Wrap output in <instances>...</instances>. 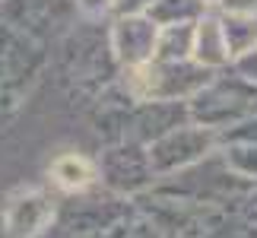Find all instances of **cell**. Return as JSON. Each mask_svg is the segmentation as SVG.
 Wrapping results in <instances>:
<instances>
[{
    "mask_svg": "<svg viewBox=\"0 0 257 238\" xmlns=\"http://www.w3.org/2000/svg\"><path fill=\"white\" fill-rule=\"evenodd\" d=\"M51 181L67 194H83L98 181V168L92 159H86L83 153H61L48 168Z\"/></svg>",
    "mask_w": 257,
    "mask_h": 238,
    "instance_id": "obj_10",
    "label": "cell"
},
{
    "mask_svg": "<svg viewBox=\"0 0 257 238\" xmlns=\"http://www.w3.org/2000/svg\"><path fill=\"white\" fill-rule=\"evenodd\" d=\"M229 67H232V73H235V76H241V79H244V83L257 86V45L248 48V51H241L238 57H232Z\"/></svg>",
    "mask_w": 257,
    "mask_h": 238,
    "instance_id": "obj_15",
    "label": "cell"
},
{
    "mask_svg": "<svg viewBox=\"0 0 257 238\" xmlns=\"http://www.w3.org/2000/svg\"><path fill=\"white\" fill-rule=\"evenodd\" d=\"M203 7L210 10V7H219V0H203Z\"/></svg>",
    "mask_w": 257,
    "mask_h": 238,
    "instance_id": "obj_19",
    "label": "cell"
},
{
    "mask_svg": "<svg viewBox=\"0 0 257 238\" xmlns=\"http://www.w3.org/2000/svg\"><path fill=\"white\" fill-rule=\"evenodd\" d=\"M156 35H159V26L146 13L114 16L111 29H108V51H111L114 64L121 70H134V67H143L153 61Z\"/></svg>",
    "mask_w": 257,
    "mask_h": 238,
    "instance_id": "obj_6",
    "label": "cell"
},
{
    "mask_svg": "<svg viewBox=\"0 0 257 238\" xmlns=\"http://www.w3.org/2000/svg\"><path fill=\"white\" fill-rule=\"evenodd\" d=\"M206 13L203 0H153L146 16L156 26H178V23H197Z\"/></svg>",
    "mask_w": 257,
    "mask_h": 238,
    "instance_id": "obj_13",
    "label": "cell"
},
{
    "mask_svg": "<svg viewBox=\"0 0 257 238\" xmlns=\"http://www.w3.org/2000/svg\"><path fill=\"white\" fill-rule=\"evenodd\" d=\"M95 168H98V181H102L105 191L114 197H124V200L153 191V184L159 181L150 162V150L134 140L108 143L105 153L95 159Z\"/></svg>",
    "mask_w": 257,
    "mask_h": 238,
    "instance_id": "obj_3",
    "label": "cell"
},
{
    "mask_svg": "<svg viewBox=\"0 0 257 238\" xmlns=\"http://www.w3.org/2000/svg\"><path fill=\"white\" fill-rule=\"evenodd\" d=\"M57 222V200L45 191H19L4 210L10 238H42Z\"/></svg>",
    "mask_w": 257,
    "mask_h": 238,
    "instance_id": "obj_8",
    "label": "cell"
},
{
    "mask_svg": "<svg viewBox=\"0 0 257 238\" xmlns=\"http://www.w3.org/2000/svg\"><path fill=\"white\" fill-rule=\"evenodd\" d=\"M80 10L86 16H105V13H114V0H76Z\"/></svg>",
    "mask_w": 257,
    "mask_h": 238,
    "instance_id": "obj_17",
    "label": "cell"
},
{
    "mask_svg": "<svg viewBox=\"0 0 257 238\" xmlns=\"http://www.w3.org/2000/svg\"><path fill=\"white\" fill-rule=\"evenodd\" d=\"M213 79V70L194 61H150L121 70V83L134 102H187Z\"/></svg>",
    "mask_w": 257,
    "mask_h": 238,
    "instance_id": "obj_1",
    "label": "cell"
},
{
    "mask_svg": "<svg viewBox=\"0 0 257 238\" xmlns=\"http://www.w3.org/2000/svg\"><path fill=\"white\" fill-rule=\"evenodd\" d=\"M222 38L229 48V57H238L241 51L257 45V16L251 13H219Z\"/></svg>",
    "mask_w": 257,
    "mask_h": 238,
    "instance_id": "obj_12",
    "label": "cell"
},
{
    "mask_svg": "<svg viewBox=\"0 0 257 238\" xmlns=\"http://www.w3.org/2000/svg\"><path fill=\"white\" fill-rule=\"evenodd\" d=\"M219 159L235 178L257 184V143H219Z\"/></svg>",
    "mask_w": 257,
    "mask_h": 238,
    "instance_id": "obj_14",
    "label": "cell"
},
{
    "mask_svg": "<svg viewBox=\"0 0 257 238\" xmlns=\"http://www.w3.org/2000/svg\"><path fill=\"white\" fill-rule=\"evenodd\" d=\"M216 13H251V16H257V0H219Z\"/></svg>",
    "mask_w": 257,
    "mask_h": 238,
    "instance_id": "obj_16",
    "label": "cell"
},
{
    "mask_svg": "<svg viewBox=\"0 0 257 238\" xmlns=\"http://www.w3.org/2000/svg\"><path fill=\"white\" fill-rule=\"evenodd\" d=\"M0 19H4V0H0Z\"/></svg>",
    "mask_w": 257,
    "mask_h": 238,
    "instance_id": "obj_20",
    "label": "cell"
},
{
    "mask_svg": "<svg viewBox=\"0 0 257 238\" xmlns=\"http://www.w3.org/2000/svg\"><path fill=\"white\" fill-rule=\"evenodd\" d=\"M134 216L137 206L127 203L124 197H76L64 210H57V225L64 229V235H98Z\"/></svg>",
    "mask_w": 257,
    "mask_h": 238,
    "instance_id": "obj_5",
    "label": "cell"
},
{
    "mask_svg": "<svg viewBox=\"0 0 257 238\" xmlns=\"http://www.w3.org/2000/svg\"><path fill=\"white\" fill-rule=\"evenodd\" d=\"M153 0H114V16H124V13H146Z\"/></svg>",
    "mask_w": 257,
    "mask_h": 238,
    "instance_id": "obj_18",
    "label": "cell"
},
{
    "mask_svg": "<svg viewBox=\"0 0 257 238\" xmlns=\"http://www.w3.org/2000/svg\"><path fill=\"white\" fill-rule=\"evenodd\" d=\"M194 51V23L159 26L153 61H191Z\"/></svg>",
    "mask_w": 257,
    "mask_h": 238,
    "instance_id": "obj_11",
    "label": "cell"
},
{
    "mask_svg": "<svg viewBox=\"0 0 257 238\" xmlns=\"http://www.w3.org/2000/svg\"><path fill=\"white\" fill-rule=\"evenodd\" d=\"M191 61L206 67V70L219 73L222 67H229V48H225L222 38V26H219V13L216 10H206V13L194 23V51Z\"/></svg>",
    "mask_w": 257,
    "mask_h": 238,
    "instance_id": "obj_9",
    "label": "cell"
},
{
    "mask_svg": "<svg viewBox=\"0 0 257 238\" xmlns=\"http://www.w3.org/2000/svg\"><path fill=\"white\" fill-rule=\"evenodd\" d=\"M187 114L194 124L210 127V131H225V127L257 114V86L244 83L241 76H219L206 83L194 98H187Z\"/></svg>",
    "mask_w": 257,
    "mask_h": 238,
    "instance_id": "obj_2",
    "label": "cell"
},
{
    "mask_svg": "<svg viewBox=\"0 0 257 238\" xmlns=\"http://www.w3.org/2000/svg\"><path fill=\"white\" fill-rule=\"evenodd\" d=\"M191 121L187 102H134L124 114V140L150 146L153 140L165 137L169 131Z\"/></svg>",
    "mask_w": 257,
    "mask_h": 238,
    "instance_id": "obj_7",
    "label": "cell"
},
{
    "mask_svg": "<svg viewBox=\"0 0 257 238\" xmlns=\"http://www.w3.org/2000/svg\"><path fill=\"white\" fill-rule=\"evenodd\" d=\"M146 150H150L156 178H169V175H178L184 168L203 162L206 156H213L219 150V134L187 121L181 127H175V131H169L165 137H159V140H153Z\"/></svg>",
    "mask_w": 257,
    "mask_h": 238,
    "instance_id": "obj_4",
    "label": "cell"
}]
</instances>
